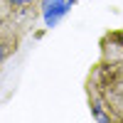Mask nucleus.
<instances>
[{"label": "nucleus", "instance_id": "nucleus-2", "mask_svg": "<svg viewBox=\"0 0 123 123\" xmlns=\"http://www.w3.org/2000/svg\"><path fill=\"white\" fill-rule=\"evenodd\" d=\"M12 5H27V3H32V0H10Z\"/></svg>", "mask_w": 123, "mask_h": 123}, {"label": "nucleus", "instance_id": "nucleus-1", "mask_svg": "<svg viewBox=\"0 0 123 123\" xmlns=\"http://www.w3.org/2000/svg\"><path fill=\"white\" fill-rule=\"evenodd\" d=\"M67 5H69V0L67 3L64 0H47L44 3V20H47V25H54L57 17L67 12Z\"/></svg>", "mask_w": 123, "mask_h": 123}, {"label": "nucleus", "instance_id": "nucleus-3", "mask_svg": "<svg viewBox=\"0 0 123 123\" xmlns=\"http://www.w3.org/2000/svg\"><path fill=\"white\" fill-rule=\"evenodd\" d=\"M5 59V52H3V47H0V62H3Z\"/></svg>", "mask_w": 123, "mask_h": 123}]
</instances>
